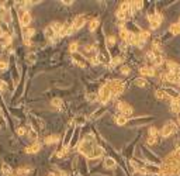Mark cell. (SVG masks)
I'll return each mask as SVG.
<instances>
[{
  "mask_svg": "<svg viewBox=\"0 0 180 176\" xmlns=\"http://www.w3.org/2000/svg\"><path fill=\"white\" fill-rule=\"evenodd\" d=\"M177 131V124L174 121H169L160 128V137L162 138H169L170 135H173Z\"/></svg>",
  "mask_w": 180,
  "mask_h": 176,
  "instance_id": "1",
  "label": "cell"
},
{
  "mask_svg": "<svg viewBox=\"0 0 180 176\" xmlns=\"http://www.w3.org/2000/svg\"><path fill=\"white\" fill-rule=\"evenodd\" d=\"M148 21H149V27H151L152 30H158L163 21V14L159 12H155L153 14H149Z\"/></svg>",
  "mask_w": 180,
  "mask_h": 176,
  "instance_id": "2",
  "label": "cell"
},
{
  "mask_svg": "<svg viewBox=\"0 0 180 176\" xmlns=\"http://www.w3.org/2000/svg\"><path fill=\"white\" fill-rule=\"evenodd\" d=\"M98 100H100V103H103V104H106L107 102H108L110 99H111V89L108 88V85H103L100 89H98Z\"/></svg>",
  "mask_w": 180,
  "mask_h": 176,
  "instance_id": "3",
  "label": "cell"
},
{
  "mask_svg": "<svg viewBox=\"0 0 180 176\" xmlns=\"http://www.w3.org/2000/svg\"><path fill=\"white\" fill-rule=\"evenodd\" d=\"M18 20H20V26L21 27H28L31 23V20H32V17H31V14L28 12H21V10H18Z\"/></svg>",
  "mask_w": 180,
  "mask_h": 176,
  "instance_id": "4",
  "label": "cell"
},
{
  "mask_svg": "<svg viewBox=\"0 0 180 176\" xmlns=\"http://www.w3.org/2000/svg\"><path fill=\"white\" fill-rule=\"evenodd\" d=\"M93 148H94V147H93V141H87V139H83V141L80 142V145L78 147V149L80 151L83 155L87 156L90 152H92Z\"/></svg>",
  "mask_w": 180,
  "mask_h": 176,
  "instance_id": "5",
  "label": "cell"
},
{
  "mask_svg": "<svg viewBox=\"0 0 180 176\" xmlns=\"http://www.w3.org/2000/svg\"><path fill=\"white\" fill-rule=\"evenodd\" d=\"M165 66H166V72H172V73L180 75V63L174 62V61H166Z\"/></svg>",
  "mask_w": 180,
  "mask_h": 176,
  "instance_id": "6",
  "label": "cell"
},
{
  "mask_svg": "<svg viewBox=\"0 0 180 176\" xmlns=\"http://www.w3.org/2000/svg\"><path fill=\"white\" fill-rule=\"evenodd\" d=\"M139 73L142 78L145 76L153 78L156 76V68H153V66H142V68H139Z\"/></svg>",
  "mask_w": 180,
  "mask_h": 176,
  "instance_id": "7",
  "label": "cell"
},
{
  "mask_svg": "<svg viewBox=\"0 0 180 176\" xmlns=\"http://www.w3.org/2000/svg\"><path fill=\"white\" fill-rule=\"evenodd\" d=\"M84 24H86V18H84V16H78V17L73 20L72 27H73V30H80V28H83Z\"/></svg>",
  "mask_w": 180,
  "mask_h": 176,
  "instance_id": "8",
  "label": "cell"
},
{
  "mask_svg": "<svg viewBox=\"0 0 180 176\" xmlns=\"http://www.w3.org/2000/svg\"><path fill=\"white\" fill-rule=\"evenodd\" d=\"M103 153H104V149H103V148H101V147H94V148L92 149V152L87 155V158H89V159H97V158H100Z\"/></svg>",
  "mask_w": 180,
  "mask_h": 176,
  "instance_id": "9",
  "label": "cell"
},
{
  "mask_svg": "<svg viewBox=\"0 0 180 176\" xmlns=\"http://www.w3.org/2000/svg\"><path fill=\"white\" fill-rule=\"evenodd\" d=\"M155 97H156L158 100H165V102H169V103L172 102V97L169 96V94L166 93L163 89H159V90L155 92Z\"/></svg>",
  "mask_w": 180,
  "mask_h": 176,
  "instance_id": "10",
  "label": "cell"
},
{
  "mask_svg": "<svg viewBox=\"0 0 180 176\" xmlns=\"http://www.w3.org/2000/svg\"><path fill=\"white\" fill-rule=\"evenodd\" d=\"M170 111L174 114H180V99L179 97H174L170 102Z\"/></svg>",
  "mask_w": 180,
  "mask_h": 176,
  "instance_id": "11",
  "label": "cell"
},
{
  "mask_svg": "<svg viewBox=\"0 0 180 176\" xmlns=\"http://www.w3.org/2000/svg\"><path fill=\"white\" fill-rule=\"evenodd\" d=\"M39 149H41V144H39L38 141H34L30 147L25 148V152L27 153H37V152H39Z\"/></svg>",
  "mask_w": 180,
  "mask_h": 176,
  "instance_id": "12",
  "label": "cell"
},
{
  "mask_svg": "<svg viewBox=\"0 0 180 176\" xmlns=\"http://www.w3.org/2000/svg\"><path fill=\"white\" fill-rule=\"evenodd\" d=\"M44 35H45V38H48V40H53V38H56L58 34L55 33V30H53L52 27L48 26L44 28Z\"/></svg>",
  "mask_w": 180,
  "mask_h": 176,
  "instance_id": "13",
  "label": "cell"
},
{
  "mask_svg": "<svg viewBox=\"0 0 180 176\" xmlns=\"http://www.w3.org/2000/svg\"><path fill=\"white\" fill-rule=\"evenodd\" d=\"M124 89H125V86H124V83H121V85L115 86L114 89H111V97H112V99H115V97H118L121 93H124Z\"/></svg>",
  "mask_w": 180,
  "mask_h": 176,
  "instance_id": "14",
  "label": "cell"
},
{
  "mask_svg": "<svg viewBox=\"0 0 180 176\" xmlns=\"http://www.w3.org/2000/svg\"><path fill=\"white\" fill-rule=\"evenodd\" d=\"M73 61L78 63L80 68H86V59H84L82 55H78V54H73Z\"/></svg>",
  "mask_w": 180,
  "mask_h": 176,
  "instance_id": "15",
  "label": "cell"
},
{
  "mask_svg": "<svg viewBox=\"0 0 180 176\" xmlns=\"http://www.w3.org/2000/svg\"><path fill=\"white\" fill-rule=\"evenodd\" d=\"M134 85L138 86V88H148L149 83L145 78H137V79H134Z\"/></svg>",
  "mask_w": 180,
  "mask_h": 176,
  "instance_id": "16",
  "label": "cell"
},
{
  "mask_svg": "<svg viewBox=\"0 0 180 176\" xmlns=\"http://www.w3.org/2000/svg\"><path fill=\"white\" fill-rule=\"evenodd\" d=\"M149 37H151V33L146 31V30H141L139 34H138V38H139L141 41H143L145 44H146V41L149 40Z\"/></svg>",
  "mask_w": 180,
  "mask_h": 176,
  "instance_id": "17",
  "label": "cell"
},
{
  "mask_svg": "<svg viewBox=\"0 0 180 176\" xmlns=\"http://www.w3.org/2000/svg\"><path fill=\"white\" fill-rule=\"evenodd\" d=\"M169 31H170L172 35H180V24L179 23H174L169 27Z\"/></svg>",
  "mask_w": 180,
  "mask_h": 176,
  "instance_id": "18",
  "label": "cell"
},
{
  "mask_svg": "<svg viewBox=\"0 0 180 176\" xmlns=\"http://www.w3.org/2000/svg\"><path fill=\"white\" fill-rule=\"evenodd\" d=\"M132 113H134V110H132V107L128 104V103H127V104H125V107H124V108H122V111H121V114H122L124 117H127V118H128V117H131V116H132Z\"/></svg>",
  "mask_w": 180,
  "mask_h": 176,
  "instance_id": "19",
  "label": "cell"
},
{
  "mask_svg": "<svg viewBox=\"0 0 180 176\" xmlns=\"http://www.w3.org/2000/svg\"><path fill=\"white\" fill-rule=\"evenodd\" d=\"M115 159L112 158H106L104 159V168H107V169H114L115 168Z\"/></svg>",
  "mask_w": 180,
  "mask_h": 176,
  "instance_id": "20",
  "label": "cell"
},
{
  "mask_svg": "<svg viewBox=\"0 0 180 176\" xmlns=\"http://www.w3.org/2000/svg\"><path fill=\"white\" fill-rule=\"evenodd\" d=\"M2 175H4V176H13V169H11L7 163H3L2 165Z\"/></svg>",
  "mask_w": 180,
  "mask_h": 176,
  "instance_id": "21",
  "label": "cell"
},
{
  "mask_svg": "<svg viewBox=\"0 0 180 176\" xmlns=\"http://www.w3.org/2000/svg\"><path fill=\"white\" fill-rule=\"evenodd\" d=\"M98 26H100V20H98V18H93L89 23V30L90 31H96V30L98 28Z\"/></svg>",
  "mask_w": 180,
  "mask_h": 176,
  "instance_id": "22",
  "label": "cell"
},
{
  "mask_svg": "<svg viewBox=\"0 0 180 176\" xmlns=\"http://www.w3.org/2000/svg\"><path fill=\"white\" fill-rule=\"evenodd\" d=\"M59 141V137L58 135H49L45 138V144L47 145H51V144H56Z\"/></svg>",
  "mask_w": 180,
  "mask_h": 176,
  "instance_id": "23",
  "label": "cell"
},
{
  "mask_svg": "<svg viewBox=\"0 0 180 176\" xmlns=\"http://www.w3.org/2000/svg\"><path fill=\"white\" fill-rule=\"evenodd\" d=\"M51 104L56 108H61L62 104H63V102H62V99H59V97H53V99L51 100Z\"/></svg>",
  "mask_w": 180,
  "mask_h": 176,
  "instance_id": "24",
  "label": "cell"
},
{
  "mask_svg": "<svg viewBox=\"0 0 180 176\" xmlns=\"http://www.w3.org/2000/svg\"><path fill=\"white\" fill-rule=\"evenodd\" d=\"M121 83H122V80H121V79H111V80H108V82H107V85H108L110 89H114L115 86L121 85Z\"/></svg>",
  "mask_w": 180,
  "mask_h": 176,
  "instance_id": "25",
  "label": "cell"
},
{
  "mask_svg": "<svg viewBox=\"0 0 180 176\" xmlns=\"http://www.w3.org/2000/svg\"><path fill=\"white\" fill-rule=\"evenodd\" d=\"M115 123H117L118 125H125L127 123H128V118H127V117H124L122 114H120V116L117 117V120H115Z\"/></svg>",
  "mask_w": 180,
  "mask_h": 176,
  "instance_id": "26",
  "label": "cell"
},
{
  "mask_svg": "<svg viewBox=\"0 0 180 176\" xmlns=\"http://www.w3.org/2000/svg\"><path fill=\"white\" fill-rule=\"evenodd\" d=\"M106 44H107V47H108V48L114 47L115 45V37H114V35H108V37H107V40H106Z\"/></svg>",
  "mask_w": 180,
  "mask_h": 176,
  "instance_id": "27",
  "label": "cell"
},
{
  "mask_svg": "<svg viewBox=\"0 0 180 176\" xmlns=\"http://www.w3.org/2000/svg\"><path fill=\"white\" fill-rule=\"evenodd\" d=\"M78 49H79V43H78V41H73V43H70L69 51L72 52V54H76V52H78Z\"/></svg>",
  "mask_w": 180,
  "mask_h": 176,
  "instance_id": "28",
  "label": "cell"
},
{
  "mask_svg": "<svg viewBox=\"0 0 180 176\" xmlns=\"http://www.w3.org/2000/svg\"><path fill=\"white\" fill-rule=\"evenodd\" d=\"M128 34H129V31L125 28V27H124V28H120V37H121V40H122V41H127Z\"/></svg>",
  "mask_w": 180,
  "mask_h": 176,
  "instance_id": "29",
  "label": "cell"
},
{
  "mask_svg": "<svg viewBox=\"0 0 180 176\" xmlns=\"http://www.w3.org/2000/svg\"><path fill=\"white\" fill-rule=\"evenodd\" d=\"M51 27H52L53 30H55V33L59 35V33H61V28H62V24L58 23V21H53L52 24H51Z\"/></svg>",
  "mask_w": 180,
  "mask_h": 176,
  "instance_id": "30",
  "label": "cell"
},
{
  "mask_svg": "<svg viewBox=\"0 0 180 176\" xmlns=\"http://www.w3.org/2000/svg\"><path fill=\"white\" fill-rule=\"evenodd\" d=\"M115 16H117V18H118V20H125V18L128 17V14H127V13H124L122 10H120V9L117 10V13H115Z\"/></svg>",
  "mask_w": 180,
  "mask_h": 176,
  "instance_id": "31",
  "label": "cell"
},
{
  "mask_svg": "<svg viewBox=\"0 0 180 176\" xmlns=\"http://www.w3.org/2000/svg\"><path fill=\"white\" fill-rule=\"evenodd\" d=\"M158 141V137H152V135H148L146 138V145H155Z\"/></svg>",
  "mask_w": 180,
  "mask_h": 176,
  "instance_id": "32",
  "label": "cell"
},
{
  "mask_svg": "<svg viewBox=\"0 0 180 176\" xmlns=\"http://www.w3.org/2000/svg\"><path fill=\"white\" fill-rule=\"evenodd\" d=\"M30 170H31L30 168H18V169H17V173H18L20 176H21V175H22V176H25L28 172H30Z\"/></svg>",
  "mask_w": 180,
  "mask_h": 176,
  "instance_id": "33",
  "label": "cell"
},
{
  "mask_svg": "<svg viewBox=\"0 0 180 176\" xmlns=\"http://www.w3.org/2000/svg\"><path fill=\"white\" fill-rule=\"evenodd\" d=\"M121 73H122V75H129V73H131V68H129L128 65L121 66Z\"/></svg>",
  "mask_w": 180,
  "mask_h": 176,
  "instance_id": "34",
  "label": "cell"
},
{
  "mask_svg": "<svg viewBox=\"0 0 180 176\" xmlns=\"http://www.w3.org/2000/svg\"><path fill=\"white\" fill-rule=\"evenodd\" d=\"M148 134H149V135H152V137H158V128L156 127H151V128H149V131H148Z\"/></svg>",
  "mask_w": 180,
  "mask_h": 176,
  "instance_id": "35",
  "label": "cell"
},
{
  "mask_svg": "<svg viewBox=\"0 0 180 176\" xmlns=\"http://www.w3.org/2000/svg\"><path fill=\"white\" fill-rule=\"evenodd\" d=\"M28 137H30L31 139H34V141H37V138H38V134H37V131L31 130L30 133H28Z\"/></svg>",
  "mask_w": 180,
  "mask_h": 176,
  "instance_id": "36",
  "label": "cell"
},
{
  "mask_svg": "<svg viewBox=\"0 0 180 176\" xmlns=\"http://www.w3.org/2000/svg\"><path fill=\"white\" fill-rule=\"evenodd\" d=\"M121 61H122V59H121L120 57H115V58H112V59H111V63H110V65H111V66H115V65H118Z\"/></svg>",
  "mask_w": 180,
  "mask_h": 176,
  "instance_id": "37",
  "label": "cell"
},
{
  "mask_svg": "<svg viewBox=\"0 0 180 176\" xmlns=\"http://www.w3.org/2000/svg\"><path fill=\"white\" fill-rule=\"evenodd\" d=\"M8 68L7 61H0V71H6Z\"/></svg>",
  "mask_w": 180,
  "mask_h": 176,
  "instance_id": "38",
  "label": "cell"
},
{
  "mask_svg": "<svg viewBox=\"0 0 180 176\" xmlns=\"http://www.w3.org/2000/svg\"><path fill=\"white\" fill-rule=\"evenodd\" d=\"M96 99H98V96L96 93H90V94H87V100H90V102H94Z\"/></svg>",
  "mask_w": 180,
  "mask_h": 176,
  "instance_id": "39",
  "label": "cell"
},
{
  "mask_svg": "<svg viewBox=\"0 0 180 176\" xmlns=\"http://www.w3.org/2000/svg\"><path fill=\"white\" fill-rule=\"evenodd\" d=\"M134 6H135V9H137V10H141L143 7V2H141V0H139V2H134Z\"/></svg>",
  "mask_w": 180,
  "mask_h": 176,
  "instance_id": "40",
  "label": "cell"
},
{
  "mask_svg": "<svg viewBox=\"0 0 180 176\" xmlns=\"http://www.w3.org/2000/svg\"><path fill=\"white\" fill-rule=\"evenodd\" d=\"M25 133H27V130H25L24 127H18V128H17V134H18V135H25Z\"/></svg>",
  "mask_w": 180,
  "mask_h": 176,
  "instance_id": "41",
  "label": "cell"
},
{
  "mask_svg": "<svg viewBox=\"0 0 180 176\" xmlns=\"http://www.w3.org/2000/svg\"><path fill=\"white\" fill-rule=\"evenodd\" d=\"M90 62H92L93 65H98V63H100V59H98V57H92L90 58Z\"/></svg>",
  "mask_w": 180,
  "mask_h": 176,
  "instance_id": "42",
  "label": "cell"
},
{
  "mask_svg": "<svg viewBox=\"0 0 180 176\" xmlns=\"http://www.w3.org/2000/svg\"><path fill=\"white\" fill-rule=\"evenodd\" d=\"M6 89H7V85H6V82H3V80H0V92H4Z\"/></svg>",
  "mask_w": 180,
  "mask_h": 176,
  "instance_id": "43",
  "label": "cell"
},
{
  "mask_svg": "<svg viewBox=\"0 0 180 176\" xmlns=\"http://www.w3.org/2000/svg\"><path fill=\"white\" fill-rule=\"evenodd\" d=\"M27 61H28L30 63H32L34 61H35V55H34V54H30V55L27 57Z\"/></svg>",
  "mask_w": 180,
  "mask_h": 176,
  "instance_id": "44",
  "label": "cell"
},
{
  "mask_svg": "<svg viewBox=\"0 0 180 176\" xmlns=\"http://www.w3.org/2000/svg\"><path fill=\"white\" fill-rule=\"evenodd\" d=\"M59 176H69V175H68V172H65V170H62V172H59Z\"/></svg>",
  "mask_w": 180,
  "mask_h": 176,
  "instance_id": "45",
  "label": "cell"
},
{
  "mask_svg": "<svg viewBox=\"0 0 180 176\" xmlns=\"http://www.w3.org/2000/svg\"><path fill=\"white\" fill-rule=\"evenodd\" d=\"M177 125H180V114H179V117H177Z\"/></svg>",
  "mask_w": 180,
  "mask_h": 176,
  "instance_id": "46",
  "label": "cell"
},
{
  "mask_svg": "<svg viewBox=\"0 0 180 176\" xmlns=\"http://www.w3.org/2000/svg\"><path fill=\"white\" fill-rule=\"evenodd\" d=\"M48 176H56V175L53 172H51V173H48Z\"/></svg>",
  "mask_w": 180,
  "mask_h": 176,
  "instance_id": "47",
  "label": "cell"
}]
</instances>
